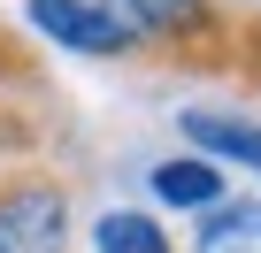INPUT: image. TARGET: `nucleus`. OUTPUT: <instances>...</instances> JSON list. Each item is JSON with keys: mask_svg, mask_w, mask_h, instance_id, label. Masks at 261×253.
I'll return each instance as SVG.
<instances>
[{"mask_svg": "<svg viewBox=\"0 0 261 253\" xmlns=\"http://www.w3.org/2000/svg\"><path fill=\"white\" fill-rule=\"evenodd\" d=\"M77 230V177L54 161H8L0 169V253H69Z\"/></svg>", "mask_w": 261, "mask_h": 253, "instance_id": "f03ea898", "label": "nucleus"}, {"mask_svg": "<svg viewBox=\"0 0 261 253\" xmlns=\"http://www.w3.org/2000/svg\"><path fill=\"white\" fill-rule=\"evenodd\" d=\"M154 62L200 77H261V16L223 0H108Z\"/></svg>", "mask_w": 261, "mask_h": 253, "instance_id": "f257e3e1", "label": "nucleus"}, {"mask_svg": "<svg viewBox=\"0 0 261 253\" xmlns=\"http://www.w3.org/2000/svg\"><path fill=\"white\" fill-rule=\"evenodd\" d=\"M230 238H238V245H246V238L261 245V200H230V192H223L215 207H200V230H192V253H223Z\"/></svg>", "mask_w": 261, "mask_h": 253, "instance_id": "6e6552de", "label": "nucleus"}, {"mask_svg": "<svg viewBox=\"0 0 261 253\" xmlns=\"http://www.w3.org/2000/svg\"><path fill=\"white\" fill-rule=\"evenodd\" d=\"M92 253H177V238L146 207H100L92 215Z\"/></svg>", "mask_w": 261, "mask_h": 253, "instance_id": "423d86ee", "label": "nucleus"}, {"mask_svg": "<svg viewBox=\"0 0 261 253\" xmlns=\"http://www.w3.org/2000/svg\"><path fill=\"white\" fill-rule=\"evenodd\" d=\"M8 100H23V107H39L46 100V69H39V54H31V39L0 16V107Z\"/></svg>", "mask_w": 261, "mask_h": 253, "instance_id": "0eeeda50", "label": "nucleus"}, {"mask_svg": "<svg viewBox=\"0 0 261 253\" xmlns=\"http://www.w3.org/2000/svg\"><path fill=\"white\" fill-rule=\"evenodd\" d=\"M23 23L62 46V54H92V62H123V54H146L130 39V23L108 8V0H23Z\"/></svg>", "mask_w": 261, "mask_h": 253, "instance_id": "7ed1b4c3", "label": "nucleus"}, {"mask_svg": "<svg viewBox=\"0 0 261 253\" xmlns=\"http://www.w3.org/2000/svg\"><path fill=\"white\" fill-rule=\"evenodd\" d=\"M177 131H185L207 161H238V169L261 177V123H246V115H215V107H185Z\"/></svg>", "mask_w": 261, "mask_h": 253, "instance_id": "20e7f679", "label": "nucleus"}, {"mask_svg": "<svg viewBox=\"0 0 261 253\" xmlns=\"http://www.w3.org/2000/svg\"><path fill=\"white\" fill-rule=\"evenodd\" d=\"M146 192H154L162 207H177V215H200V207H215V200L230 192V177H223V161H207V154H185V161H154Z\"/></svg>", "mask_w": 261, "mask_h": 253, "instance_id": "39448f33", "label": "nucleus"}]
</instances>
